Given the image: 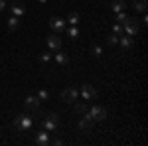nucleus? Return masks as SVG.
Masks as SVG:
<instances>
[{
	"mask_svg": "<svg viewBox=\"0 0 148 146\" xmlns=\"http://www.w3.org/2000/svg\"><path fill=\"white\" fill-rule=\"evenodd\" d=\"M116 44H119V34H114V32H113V34L107 38V45H116Z\"/></svg>",
	"mask_w": 148,
	"mask_h": 146,
	"instance_id": "obj_21",
	"label": "nucleus"
},
{
	"mask_svg": "<svg viewBox=\"0 0 148 146\" xmlns=\"http://www.w3.org/2000/svg\"><path fill=\"white\" fill-rule=\"evenodd\" d=\"M116 45H121L123 49H132V45H134V38L128 36V34H121V36H119V44H116Z\"/></svg>",
	"mask_w": 148,
	"mask_h": 146,
	"instance_id": "obj_9",
	"label": "nucleus"
},
{
	"mask_svg": "<svg viewBox=\"0 0 148 146\" xmlns=\"http://www.w3.org/2000/svg\"><path fill=\"white\" fill-rule=\"evenodd\" d=\"M47 45H49V49L51 51H57V49H61V38H59V34H53L47 36Z\"/></svg>",
	"mask_w": 148,
	"mask_h": 146,
	"instance_id": "obj_11",
	"label": "nucleus"
},
{
	"mask_svg": "<svg viewBox=\"0 0 148 146\" xmlns=\"http://www.w3.org/2000/svg\"><path fill=\"white\" fill-rule=\"evenodd\" d=\"M93 56H95V57H101L103 56V47H101V45H93Z\"/></svg>",
	"mask_w": 148,
	"mask_h": 146,
	"instance_id": "obj_26",
	"label": "nucleus"
},
{
	"mask_svg": "<svg viewBox=\"0 0 148 146\" xmlns=\"http://www.w3.org/2000/svg\"><path fill=\"white\" fill-rule=\"evenodd\" d=\"M51 51H42V56H40V61H44V63H47L49 59H51Z\"/></svg>",
	"mask_w": 148,
	"mask_h": 146,
	"instance_id": "obj_24",
	"label": "nucleus"
},
{
	"mask_svg": "<svg viewBox=\"0 0 148 146\" xmlns=\"http://www.w3.org/2000/svg\"><path fill=\"white\" fill-rule=\"evenodd\" d=\"M65 22H67L69 26H77V24H79V14H77V12H69V16H67Z\"/></svg>",
	"mask_w": 148,
	"mask_h": 146,
	"instance_id": "obj_18",
	"label": "nucleus"
},
{
	"mask_svg": "<svg viewBox=\"0 0 148 146\" xmlns=\"http://www.w3.org/2000/svg\"><path fill=\"white\" fill-rule=\"evenodd\" d=\"M65 32H67V36L71 38V40H75V38L79 36V30H77V26H69V28H65Z\"/></svg>",
	"mask_w": 148,
	"mask_h": 146,
	"instance_id": "obj_19",
	"label": "nucleus"
},
{
	"mask_svg": "<svg viewBox=\"0 0 148 146\" xmlns=\"http://www.w3.org/2000/svg\"><path fill=\"white\" fill-rule=\"evenodd\" d=\"M113 32H114V34H119V36L125 34V28H123V24H114V26H113Z\"/></svg>",
	"mask_w": 148,
	"mask_h": 146,
	"instance_id": "obj_25",
	"label": "nucleus"
},
{
	"mask_svg": "<svg viewBox=\"0 0 148 146\" xmlns=\"http://www.w3.org/2000/svg\"><path fill=\"white\" fill-rule=\"evenodd\" d=\"M6 10V0H0V12Z\"/></svg>",
	"mask_w": 148,
	"mask_h": 146,
	"instance_id": "obj_28",
	"label": "nucleus"
},
{
	"mask_svg": "<svg viewBox=\"0 0 148 146\" xmlns=\"http://www.w3.org/2000/svg\"><path fill=\"white\" fill-rule=\"evenodd\" d=\"M57 123H59V117H57V112H47L42 117V128L47 130V132H53L57 128Z\"/></svg>",
	"mask_w": 148,
	"mask_h": 146,
	"instance_id": "obj_2",
	"label": "nucleus"
},
{
	"mask_svg": "<svg viewBox=\"0 0 148 146\" xmlns=\"http://www.w3.org/2000/svg\"><path fill=\"white\" fill-rule=\"evenodd\" d=\"M93 126H95V121H93L91 117L85 112L83 117L79 119V123H77V128H79L81 132H91L93 130Z\"/></svg>",
	"mask_w": 148,
	"mask_h": 146,
	"instance_id": "obj_6",
	"label": "nucleus"
},
{
	"mask_svg": "<svg viewBox=\"0 0 148 146\" xmlns=\"http://www.w3.org/2000/svg\"><path fill=\"white\" fill-rule=\"evenodd\" d=\"M10 12H12V16L20 18V16H24V14H26V8H24L22 2H14V4H10Z\"/></svg>",
	"mask_w": 148,
	"mask_h": 146,
	"instance_id": "obj_14",
	"label": "nucleus"
},
{
	"mask_svg": "<svg viewBox=\"0 0 148 146\" xmlns=\"http://www.w3.org/2000/svg\"><path fill=\"white\" fill-rule=\"evenodd\" d=\"M130 8L136 14H144L146 12V0H130Z\"/></svg>",
	"mask_w": 148,
	"mask_h": 146,
	"instance_id": "obj_13",
	"label": "nucleus"
},
{
	"mask_svg": "<svg viewBox=\"0 0 148 146\" xmlns=\"http://www.w3.org/2000/svg\"><path fill=\"white\" fill-rule=\"evenodd\" d=\"M36 97H38L40 101H47V99H49V93H47L46 89H40V91H38V95H36Z\"/></svg>",
	"mask_w": 148,
	"mask_h": 146,
	"instance_id": "obj_22",
	"label": "nucleus"
},
{
	"mask_svg": "<svg viewBox=\"0 0 148 146\" xmlns=\"http://www.w3.org/2000/svg\"><path fill=\"white\" fill-rule=\"evenodd\" d=\"M49 28H51L56 34H59V32H63V30L67 28V22H65L63 18H59V16H53V18H49Z\"/></svg>",
	"mask_w": 148,
	"mask_h": 146,
	"instance_id": "obj_7",
	"label": "nucleus"
},
{
	"mask_svg": "<svg viewBox=\"0 0 148 146\" xmlns=\"http://www.w3.org/2000/svg\"><path fill=\"white\" fill-rule=\"evenodd\" d=\"M75 111L79 112V114H85L89 109H87V105H85V103H77V105H75Z\"/></svg>",
	"mask_w": 148,
	"mask_h": 146,
	"instance_id": "obj_23",
	"label": "nucleus"
},
{
	"mask_svg": "<svg viewBox=\"0 0 148 146\" xmlns=\"http://www.w3.org/2000/svg\"><path fill=\"white\" fill-rule=\"evenodd\" d=\"M24 105H26V109H28V111H32V112H34V111H38V109H40L42 101H40V99H38L36 95H30V97H26Z\"/></svg>",
	"mask_w": 148,
	"mask_h": 146,
	"instance_id": "obj_10",
	"label": "nucleus"
},
{
	"mask_svg": "<svg viewBox=\"0 0 148 146\" xmlns=\"http://www.w3.org/2000/svg\"><path fill=\"white\" fill-rule=\"evenodd\" d=\"M77 97H79V91L73 89V87H67V89L61 91V101L63 103H73L77 101Z\"/></svg>",
	"mask_w": 148,
	"mask_h": 146,
	"instance_id": "obj_8",
	"label": "nucleus"
},
{
	"mask_svg": "<svg viewBox=\"0 0 148 146\" xmlns=\"http://www.w3.org/2000/svg\"><path fill=\"white\" fill-rule=\"evenodd\" d=\"M18 28H20V18L10 16V18H8V30H10V32H16Z\"/></svg>",
	"mask_w": 148,
	"mask_h": 146,
	"instance_id": "obj_17",
	"label": "nucleus"
},
{
	"mask_svg": "<svg viewBox=\"0 0 148 146\" xmlns=\"http://www.w3.org/2000/svg\"><path fill=\"white\" fill-rule=\"evenodd\" d=\"M126 6H128V0H113V2H111V10H113L114 14L126 10Z\"/></svg>",
	"mask_w": 148,
	"mask_h": 146,
	"instance_id": "obj_15",
	"label": "nucleus"
},
{
	"mask_svg": "<svg viewBox=\"0 0 148 146\" xmlns=\"http://www.w3.org/2000/svg\"><path fill=\"white\" fill-rule=\"evenodd\" d=\"M126 20H128V14H126L125 10H123V12H116V18H114V22H116V24H125Z\"/></svg>",
	"mask_w": 148,
	"mask_h": 146,
	"instance_id": "obj_20",
	"label": "nucleus"
},
{
	"mask_svg": "<svg viewBox=\"0 0 148 146\" xmlns=\"http://www.w3.org/2000/svg\"><path fill=\"white\" fill-rule=\"evenodd\" d=\"M32 124H34V117H30V114H18V117L14 119V128L20 130V132L30 130Z\"/></svg>",
	"mask_w": 148,
	"mask_h": 146,
	"instance_id": "obj_1",
	"label": "nucleus"
},
{
	"mask_svg": "<svg viewBox=\"0 0 148 146\" xmlns=\"http://www.w3.org/2000/svg\"><path fill=\"white\" fill-rule=\"evenodd\" d=\"M53 59H56L59 65H67V63H69V56L65 53V51H61V49H57V51H56Z\"/></svg>",
	"mask_w": 148,
	"mask_h": 146,
	"instance_id": "obj_16",
	"label": "nucleus"
},
{
	"mask_svg": "<svg viewBox=\"0 0 148 146\" xmlns=\"http://www.w3.org/2000/svg\"><path fill=\"white\" fill-rule=\"evenodd\" d=\"M36 144H40V146H49V132L42 128V130L36 134Z\"/></svg>",
	"mask_w": 148,
	"mask_h": 146,
	"instance_id": "obj_12",
	"label": "nucleus"
},
{
	"mask_svg": "<svg viewBox=\"0 0 148 146\" xmlns=\"http://www.w3.org/2000/svg\"><path fill=\"white\" fill-rule=\"evenodd\" d=\"M79 95L83 97V101H95L99 93H97V89H95L93 85H89V83H85V85H81Z\"/></svg>",
	"mask_w": 148,
	"mask_h": 146,
	"instance_id": "obj_5",
	"label": "nucleus"
},
{
	"mask_svg": "<svg viewBox=\"0 0 148 146\" xmlns=\"http://www.w3.org/2000/svg\"><path fill=\"white\" fill-rule=\"evenodd\" d=\"M87 114L91 117L95 123H101V121H105V119H107V109H105V107H101V105H93L91 109L87 111Z\"/></svg>",
	"mask_w": 148,
	"mask_h": 146,
	"instance_id": "obj_4",
	"label": "nucleus"
},
{
	"mask_svg": "<svg viewBox=\"0 0 148 146\" xmlns=\"http://www.w3.org/2000/svg\"><path fill=\"white\" fill-rule=\"evenodd\" d=\"M49 144H53V146H61V144H63V140H61V138H53V140L49 138Z\"/></svg>",
	"mask_w": 148,
	"mask_h": 146,
	"instance_id": "obj_27",
	"label": "nucleus"
},
{
	"mask_svg": "<svg viewBox=\"0 0 148 146\" xmlns=\"http://www.w3.org/2000/svg\"><path fill=\"white\" fill-rule=\"evenodd\" d=\"M123 28H125V34H128V36H132V38H134V36L140 32V20H138L136 16H134V18H130V16H128V20L123 24Z\"/></svg>",
	"mask_w": 148,
	"mask_h": 146,
	"instance_id": "obj_3",
	"label": "nucleus"
},
{
	"mask_svg": "<svg viewBox=\"0 0 148 146\" xmlns=\"http://www.w3.org/2000/svg\"><path fill=\"white\" fill-rule=\"evenodd\" d=\"M40 2H47V0H40Z\"/></svg>",
	"mask_w": 148,
	"mask_h": 146,
	"instance_id": "obj_29",
	"label": "nucleus"
}]
</instances>
